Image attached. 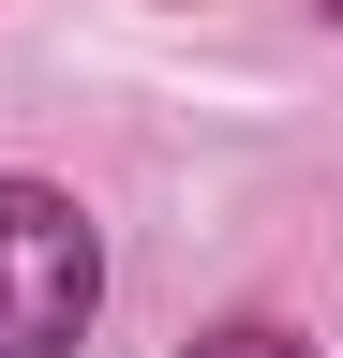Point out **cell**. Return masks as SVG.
<instances>
[{
	"label": "cell",
	"mask_w": 343,
	"mask_h": 358,
	"mask_svg": "<svg viewBox=\"0 0 343 358\" xmlns=\"http://www.w3.org/2000/svg\"><path fill=\"white\" fill-rule=\"evenodd\" d=\"M105 299V239L60 179H0V358H75Z\"/></svg>",
	"instance_id": "6da1fadb"
},
{
	"label": "cell",
	"mask_w": 343,
	"mask_h": 358,
	"mask_svg": "<svg viewBox=\"0 0 343 358\" xmlns=\"http://www.w3.org/2000/svg\"><path fill=\"white\" fill-rule=\"evenodd\" d=\"M194 358H314V343H298V329H269V313H239V329H209Z\"/></svg>",
	"instance_id": "7a4b0ae2"
},
{
	"label": "cell",
	"mask_w": 343,
	"mask_h": 358,
	"mask_svg": "<svg viewBox=\"0 0 343 358\" xmlns=\"http://www.w3.org/2000/svg\"><path fill=\"white\" fill-rule=\"evenodd\" d=\"M328 15H343V0H328Z\"/></svg>",
	"instance_id": "3957f363"
}]
</instances>
